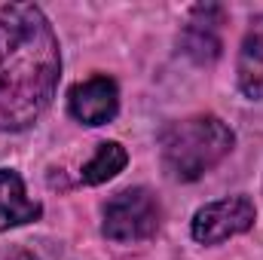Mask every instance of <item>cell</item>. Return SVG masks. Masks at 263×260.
<instances>
[{"mask_svg": "<svg viewBox=\"0 0 263 260\" xmlns=\"http://www.w3.org/2000/svg\"><path fill=\"white\" fill-rule=\"evenodd\" d=\"M67 110L83 126H104L120 114V86L107 73H95L67 92Z\"/></svg>", "mask_w": 263, "mask_h": 260, "instance_id": "obj_5", "label": "cell"}, {"mask_svg": "<svg viewBox=\"0 0 263 260\" xmlns=\"http://www.w3.org/2000/svg\"><path fill=\"white\" fill-rule=\"evenodd\" d=\"M62 80V46L37 3L0 6V132L31 129Z\"/></svg>", "mask_w": 263, "mask_h": 260, "instance_id": "obj_1", "label": "cell"}, {"mask_svg": "<svg viewBox=\"0 0 263 260\" xmlns=\"http://www.w3.org/2000/svg\"><path fill=\"white\" fill-rule=\"evenodd\" d=\"M40 217H43V205L28 199L22 175L12 169H0V233L34 224Z\"/></svg>", "mask_w": 263, "mask_h": 260, "instance_id": "obj_8", "label": "cell"}, {"mask_svg": "<svg viewBox=\"0 0 263 260\" xmlns=\"http://www.w3.org/2000/svg\"><path fill=\"white\" fill-rule=\"evenodd\" d=\"M227 18V9L217 3L193 6L184 31H181V52L193 59L196 65H211L220 59V25Z\"/></svg>", "mask_w": 263, "mask_h": 260, "instance_id": "obj_6", "label": "cell"}, {"mask_svg": "<svg viewBox=\"0 0 263 260\" xmlns=\"http://www.w3.org/2000/svg\"><path fill=\"white\" fill-rule=\"evenodd\" d=\"M254 217H257V208L248 196H223L217 202L202 205L193 214L190 233L199 245H220L233 236L248 233L254 227Z\"/></svg>", "mask_w": 263, "mask_h": 260, "instance_id": "obj_4", "label": "cell"}, {"mask_svg": "<svg viewBox=\"0 0 263 260\" xmlns=\"http://www.w3.org/2000/svg\"><path fill=\"white\" fill-rule=\"evenodd\" d=\"M9 260H37L34 254H28V251H18V254H12Z\"/></svg>", "mask_w": 263, "mask_h": 260, "instance_id": "obj_10", "label": "cell"}, {"mask_svg": "<svg viewBox=\"0 0 263 260\" xmlns=\"http://www.w3.org/2000/svg\"><path fill=\"white\" fill-rule=\"evenodd\" d=\"M236 135L233 129L214 117V114H196L187 120H175L159 132V156L162 169L175 181H199L214 165H220L233 153Z\"/></svg>", "mask_w": 263, "mask_h": 260, "instance_id": "obj_2", "label": "cell"}, {"mask_svg": "<svg viewBox=\"0 0 263 260\" xmlns=\"http://www.w3.org/2000/svg\"><path fill=\"white\" fill-rule=\"evenodd\" d=\"M101 233L110 242L132 245L156 236L162 224V205L147 187H129L110 196L101 208Z\"/></svg>", "mask_w": 263, "mask_h": 260, "instance_id": "obj_3", "label": "cell"}, {"mask_svg": "<svg viewBox=\"0 0 263 260\" xmlns=\"http://www.w3.org/2000/svg\"><path fill=\"white\" fill-rule=\"evenodd\" d=\"M236 80L245 98L263 101V12L251 18L236 62Z\"/></svg>", "mask_w": 263, "mask_h": 260, "instance_id": "obj_7", "label": "cell"}, {"mask_svg": "<svg viewBox=\"0 0 263 260\" xmlns=\"http://www.w3.org/2000/svg\"><path fill=\"white\" fill-rule=\"evenodd\" d=\"M129 162V153L120 141H101L95 147V156L83 165L80 172V181L89 184V187H98V184H107L110 178H117Z\"/></svg>", "mask_w": 263, "mask_h": 260, "instance_id": "obj_9", "label": "cell"}]
</instances>
